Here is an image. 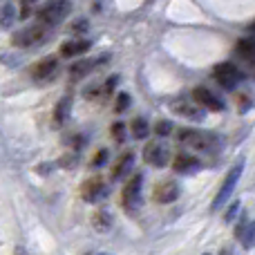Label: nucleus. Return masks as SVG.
<instances>
[{
    "label": "nucleus",
    "mask_w": 255,
    "mask_h": 255,
    "mask_svg": "<svg viewBox=\"0 0 255 255\" xmlns=\"http://www.w3.org/2000/svg\"><path fill=\"white\" fill-rule=\"evenodd\" d=\"M179 143L188 145L190 150L195 152H217L220 150V139L211 132H204V130H190V128H184L179 130Z\"/></svg>",
    "instance_id": "obj_1"
},
{
    "label": "nucleus",
    "mask_w": 255,
    "mask_h": 255,
    "mask_svg": "<svg viewBox=\"0 0 255 255\" xmlns=\"http://www.w3.org/2000/svg\"><path fill=\"white\" fill-rule=\"evenodd\" d=\"M72 11V0H47L45 4H40L38 11H36V18L38 22L47 27H54L58 22H63Z\"/></svg>",
    "instance_id": "obj_2"
},
{
    "label": "nucleus",
    "mask_w": 255,
    "mask_h": 255,
    "mask_svg": "<svg viewBox=\"0 0 255 255\" xmlns=\"http://www.w3.org/2000/svg\"><path fill=\"white\" fill-rule=\"evenodd\" d=\"M49 36V27L43 25V22H36V25H29L25 29L16 31L11 36V43L16 47H22V49H29V47H36V45L45 43Z\"/></svg>",
    "instance_id": "obj_3"
},
{
    "label": "nucleus",
    "mask_w": 255,
    "mask_h": 255,
    "mask_svg": "<svg viewBox=\"0 0 255 255\" xmlns=\"http://www.w3.org/2000/svg\"><path fill=\"white\" fill-rule=\"evenodd\" d=\"M242 170H244V161H238L229 172H226V179L222 181V188L217 190L215 199H213V211H220V208L224 206L226 202H229V197L233 195L235 186H238V181H240V175H242Z\"/></svg>",
    "instance_id": "obj_4"
},
{
    "label": "nucleus",
    "mask_w": 255,
    "mask_h": 255,
    "mask_svg": "<svg viewBox=\"0 0 255 255\" xmlns=\"http://www.w3.org/2000/svg\"><path fill=\"white\" fill-rule=\"evenodd\" d=\"M141 184H143V175L136 172V175L126 184L124 193H121V204H124V208L128 213L141 208Z\"/></svg>",
    "instance_id": "obj_5"
},
{
    "label": "nucleus",
    "mask_w": 255,
    "mask_h": 255,
    "mask_svg": "<svg viewBox=\"0 0 255 255\" xmlns=\"http://www.w3.org/2000/svg\"><path fill=\"white\" fill-rule=\"evenodd\" d=\"M213 76L226 90H233L242 81V72H240V67L235 63H217L215 70H213Z\"/></svg>",
    "instance_id": "obj_6"
},
{
    "label": "nucleus",
    "mask_w": 255,
    "mask_h": 255,
    "mask_svg": "<svg viewBox=\"0 0 255 255\" xmlns=\"http://www.w3.org/2000/svg\"><path fill=\"white\" fill-rule=\"evenodd\" d=\"M143 159L145 163L154 168H163L168 161H170V148H168L163 141H150L143 150Z\"/></svg>",
    "instance_id": "obj_7"
},
{
    "label": "nucleus",
    "mask_w": 255,
    "mask_h": 255,
    "mask_svg": "<svg viewBox=\"0 0 255 255\" xmlns=\"http://www.w3.org/2000/svg\"><path fill=\"white\" fill-rule=\"evenodd\" d=\"M81 197L90 204H99L101 199L108 197L106 181H103L101 177H92V179H88L83 186H81Z\"/></svg>",
    "instance_id": "obj_8"
},
{
    "label": "nucleus",
    "mask_w": 255,
    "mask_h": 255,
    "mask_svg": "<svg viewBox=\"0 0 255 255\" xmlns=\"http://www.w3.org/2000/svg\"><path fill=\"white\" fill-rule=\"evenodd\" d=\"M193 101L197 103L199 108L208 110V112H222L224 110V103H222L208 88H195L193 90Z\"/></svg>",
    "instance_id": "obj_9"
},
{
    "label": "nucleus",
    "mask_w": 255,
    "mask_h": 255,
    "mask_svg": "<svg viewBox=\"0 0 255 255\" xmlns=\"http://www.w3.org/2000/svg\"><path fill=\"white\" fill-rule=\"evenodd\" d=\"M58 70V58L56 56H45L38 63L31 65V79L34 81H47L56 74Z\"/></svg>",
    "instance_id": "obj_10"
},
{
    "label": "nucleus",
    "mask_w": 255,
    "mask_h": 255,
    "mask_svg": "<svg viewBox=\"0 0 255 255\" xmlns=\"http://www.w3.org/2000/svg\"><path fill=\"white\" fill-rule=\"evenodd\" d=\"M152 197H154V202H159V204H170V202H175V199L179 197V184H177V181H172V179L161 181V184L154 186Z\"/></svg>",
    "instance_id": "obj_11"
},
{
    "label": "nucleus",
    "mask_w": 255,
    "mask_h": 255,
    "mask_svg": "<svg viewBox=\"0 0 255 255\" xmlns=\"http://www.w3.org/2000/svg\"><path fill=\"white\" fill-rule=\"evenodd\" d=\"M199 168H202V161H199L195 154H177L175 159H172V170L175 172H181V175H190V172H197Z\"/></svg>",
    "instance_id": "obj_12"
},
{
    "label": "nucleus",
    "mask_w": 255,
    "mask_h": 255,
    "mask_svg": "<svg viewBox=\"0 0 255 255\" xmlns=\"http://www.w3.org/2000/svg\"><path fill=\"white\" fill-rule=\"evenodd\" d=\"M90 47H92V43H90V40H83V38L67 40V43L61 45V56H65V58L81 56V54H85Z\"/></svg>",
    "instance_id": "obj_13"
},
{
    "label": "nucleus",
    "mask_w": 255,
    "mask_h": 255,
    "mask_svg": "<svg viewBox=\"0 0 255 255\" xmlns=\"http://www.w3.org/2000/svg\"><path fill=\"white\" fill-rule=\"evenodd\" d=\"M172 112L175 115H181L186 119H193V121H202L204 119V108H197L195 103L190 101H179L172 106Z\"/></svg>",
    "instance_id": "obj_14"
},
{
    "label": "nucleus",
    "mask_w": 255,
    "mask_h": 255,
    "mask_svg": "<svg viewBox=\"0 0 255 255\" xmlns=\"http://www.w3.org/2000/svg\"><path fill=\"white\" fill-rule=\"evenodd\" d=\"M108 54L106 56H101V58H97V61H79V63H74V65L70 67V76L74 81H79V79H83V76H88L90 72L94 70V67H97V63H106L108 61Z\"/></svg>",
    "instance_id": "obj_15"
},
{
    "label": "nucleus",
    "mask_w": 255,
    "mask_h": 255,
    "mask_svg": "<svg viewBox=\"0 0 255 255\" xmlns=\"http://www.w3.org/2000/svg\"><path fill=\"white\" fill-rule=\"evenodd\" d=\"M235 54H238L244 63L255 67V38H242L235 45Z\"/></svg>",
    "instance_id": "obj_16"
},
{
    "label": "nucleus",
    "mask_w": 255,
    "mask_h": 255,
    "mask_svg": "<svg viewBox=\"0 0 255 255\" xmlns=\"http://www.w3.org/2000/svg\"><path fill=\"white\" fill-rule=\"evenodd\" d=\"M235 235L244 244V249H253L255 247V222H242L235 229Z\"/></svg>",
    "instance_id": "obj_17"
},
{
    "label": "nucleus",
    "mask_w": 255,
    "mask_h": 255,
    "mask_svg": "<svg viewBox=\"0 0 255 255\" xmlns=\"http://www.w3.org/2000/svg\"><path fill=\"white\" fill-rule=\"evenodd\" d=\"M132 166H134V154L124 152L119 157V161L115 163V168H112V179H121V177H126L128 172H132Z\"/></svg>",
    "instance_id": "obj_18"
},
{
    "label": "nucleus",
    "mask_w": 255,
    "mask_h": 255,
    "mask_svg": "<svg viewBox=\"0 0 255 255\" xmlns=\"http://www.w3.org/2000/svg\"><path fill=\"white\" fill-rule=\"evenodd\" d=\"M70 112H72V99L65 97L58 101V106L54 108V126H63L67 119H70Z\"/></svg>",
    "instance_id": "obj_19"
},
{
    "label": "nucleus",
    "mask_w": 255,
    "mask_h": 255,
    "mask_svg": "<svg viewBox=\"0 0 255 255\" xmlns=\"http://www.w3.org/2000/svg\"><path fill=\"white\" fill-rule=\"evenodd\" d=\"M92 226L99 233H110L112 231V215L108 211H97L92 217Z\"/></svg>",
    "instance_id": "obj_20"
},
{
    "label": "nucleus",
    "mask_w": 255,
    "mask_h": 255,
    "mask_svg": "<svg viewBox=\"0 0 255 255\" xmlns=\"http://www.w3.org/2000/svg\"><path fill=\"white\" fill-rule=\"evenodd\" d=\"M130 128H132V136H134V139H145V136L150 134V126L143 117H136Z\"/></svg>",
    "instance_id": "obj_21"
},
{
    "label": "nucleus",
    "mask_w": 255,
    "mask_h": 255,
    "mask_svg": "<svg viewBox=\"0 0 255 255\" xmlns=\"http://www.w3.org/2000/svg\"><path fill=\"white\" fill-rule=\"evenodd\" d=\"M13 20V7L9 2H0V25H11Z\"/></svg>",
    "instance_id": "obj_22"
},
{
    "label": "nucleus",
    "mask_w": 255,
    "mask_h": 255,
    "mask_svg": "<svg viewBox=\"0 0 255 255\" xmlns=\"http://www.w3.org/2000/svg\"><path fill=\"white\" fill-rule=\"evenodd\" d=\"M128 108H130V94L121 92L119 97H117V103H115V112L119 115V112H126Z\"/></svg>",
    "instance_id": "obj_23"
},
{
    "label": "nucleus",
    "mask_w": 255,
    "mask_h": 255,
    "mask_svg": "<svg viewBox=\"0 0 255 255\" xmlns=\"http://www.w3.org/2000/svg\"><path fill=\"white\" fill-rule=\"evenodd\" d=\"M172 132V124L170 121H161V124L154 126V134L157 136H168Z\"/></svg>",
    "instance_id": "obj_24"
},
{
    "label": "nucleus",
    "mask_w": 255,
    "mask_h": 255,
    "mask_svg": "<svg viewBox=\"0 0 255 255\" xmlns=\"http://www.w3.org/2000/svg\"><path fill=\"white\" fill-rule=\"evenodd\" d=\"M112 139L119 141V143L126 139V124H121V121H119V124L112 126Z\"/></svg>",
    "instance_id": "obj_25"
},
{
    "label": "nucleus",
    "mask_w": 255,
    "mask_h": 255,
    "mask_svg": "<svg viewBox=\"0 0 255 255\" xmlns=\"http://www.w3.org/2000/svg\"><path fill=\"white\" fill-rule=\"evenodd\" d=\"M38 0H20V18H27L31 11H34V4Z\"/></svg>",
    "instance_id": "obj_26"
},
{
    "label": "nucleus",
    "mask_w": 255,
    "mask_h": 255,
    "mask_svg": "<svg viewBox=\"0 0 255 255\" xmlns=\"http://www.w3.org/2000/svg\"><path fill=\"white\" fill-rule=\"evenodd\" d=\"M76 161H79V154H74V152H70V154H65V157L58 161V166H63V168H74L76 166Z\"/></svg>",
    "instance_id": "obj_27"
},
{
    "label": "nucleus",
    "mask_w": 255,
    "mask_h": 255,
    "mask_svg": "<svg viewBox=\"0 0 255 255\" xmlns=\"http://www.w3.org/2000/svg\"><path fill=\"white\" fill-rule=\"evenodd\" d=\"M106 161H108V150H99V152L94 154V159H92V168L103 166Z\"/></svg>",
    "instance_id": "obj_28"
},
{
    "label": "nucleus",
    "mask_w": 255,
    "mask_h": 255,
    "mask_svg": "<svg viewBox=\"0 0 255 255\" xmlns=\"http://www.w3.org/2000/svg\"><path fill=\"white\" fill-rule=\"evenodd\" d=\"M240 206H242L240 202H233V204H231V206H229V213L224 215V220H226V222H233V220H235V215L240 213Z\"/></svg>",
    "instance_id": "obj_29"
},
{
    "label": "nucleus",
    "mask_w": 255,
    "mask_h": 255,
    "mask_svg": "<svg viewBox=\"0 0 255 255\" xmlns=\"http://www.w3.org/2000/svg\"><path fill=\"white\" fill-rule=\"evenodd\" d=\"M85 27H88L85 20H76L74 25H72V31H85Z\"/></svg>",
    "instance_id": "obj_30"
},
{
    "label": "nucleus",
    "mask_w": 255,
    "mask_h": 255,
    "mask_svg": "<svg viewBox=\"0 0 255 255\" xmlns=\"http://www.w3.org/2000/svg\"><path fill=\"white\" fill-rule=\"evenodd\" d=\"M13 255H29V253H27L25 247H16V249H13Z\"/></svg>",
    "instance_id": "obj_31"
},
{
    "label": "nucleus",
    "mask_w": 255,
    "mask_h": 255,
    "mask_svg": "<svg viewBox=\"0 0 255 255\" xmlns=\"http://www.w3.org/2000/svg\"><path fill=\"white\" fill-rule=\"evenodd\" d=\"M220 255H235V251H233V249H222V251H220Z\"/></svg>",
    "instance_id": "obj_32"
},
{
    "label": "nucleus",
    "mask_w": 255,
    "mask_h": 255,
    "mask_svg": "<svg viewBox=\"0 0 255 255\" xmlns=\"http://www.w3.org/2000/svg\"><path fill=\"white\" fill-rule=\"evenodd\" d=\"M88 255H110V253H88Z\"/></svg>",
    "instance_id": "obj_33"
},
{
    "label": "nucleus",
    "mask_w": 255,
    "mask_h": 255,
    "mask_svg": "<svg viewBox=\"0 0 255 255\" xmlns=\"http://www.w3.org/2000/svg\"><path fill=\"white\" fill-rule=\"evenodd\" d=\"M251 29H255V22H253V25H251Z\"/></svg>",
    "instance_id": "obj_34"
},
{
    "label": "nucleus",
    "mask_w": 255,
    "mask_h": 255,
    "mask_svg": "<svg viewBox=\"0 0 255 255\" xmlns=\"http://www.w3.org/2000/svg\"><path fill=\"white\" fill-rule=\"evenodd\" d=\"M204 255H208V253H204Z\"/></svg>",
    "instance_id": "obj_35"
}]
</instances>
